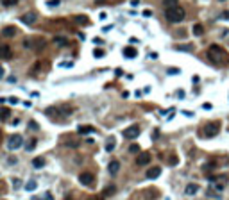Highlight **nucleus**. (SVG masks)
Returning a JSON list of instances; mask_svg holds the SVG:
<instances>
[{
    "label": "nucleus",
    "mask_w": 229,
    "mask_h": 200,
    "mask_svg": "<svg viewBox=\"0 0 229 200\" xmlns=\"http://www.w3.org/2000/svg\"><path fill=\"white\" fill-rule=\"evenodd\" d=\"M165 16H166V20L172 21V23H179V21L185 20V9L183 7H172V9H166V13H165Z\"/></svg>",
    "instance_id": "obj_2"
},
{
    "label": "nucleus",
    "mask_w": 229,
    "mask_h": 200,
    "mask_svg": "<svg viewBox=\"0 0 229 200\" xmlns=\"http://www.w3.org/2000/svg\"><path fill=\"white\" fill-rule=\"evenodd\" d=\"M32 166H34V168H43V166H45V159H43V157H34V159H32Z\"/></svg>",
    "instance_id": "obj_19"
},
{
    "label": "nucleus",
    "mask_w": 229,
    "mask_h": 200,
    "mask_svg": "<svg viewBox=\"0 0 229 200\" xmlns=\"http://www.w3.org/2000/svg\"><path fill=\"white\" fill-rule=\"evenodd\" d=\"M64 200H73V197H72V195H66V197H64Z\"/></svg>",
    "instance_id": "obj_45"
},
{
    "label": "nucleus",
    "mask_w": 229,
    "mask_h": 200,
    "mask_svg": "<svg viewBox=\"0 0 229 200\" xmlns=\"http://www.w3.org/2000/svg\"><path fill=\"white\" fill-rule=\"evenodd\" d=\"M218 130H220V123H208L206 127L202 129V134L206 138H213V136L218 134Z\"/></svg>",
    "instance_id": "obj_6"
},
{
    "label": "nucleus",
    "mask_w": 229,
    "mask_h": 200,
    "mask_svg": "<svg viewBox=\"0 0 229 200\" xmlns=\"http://www.w3.org/2000/svg\"><path fill=\"white\" fill-rule=\"evenodd\" d=\"M177 48L179 50H192L193 47H192V45H186V47H177Z\"/></svg>",
    "instance_id": "obj_39"
},
{
    "label": "nucleus",
    "mask_w": 229,
    "mask_h": 200,
    "mask_svg": "<svg viewBox=\"0 0 229 200\" xmlns=\"http://www.w3.org/2000/svg\"><path fill=\"white\" fill-rule=\"evenodd\" d=\"M29 129H32V130H38V123H36L34 120L29 121Z\"/></svg>",
    "instance_id": "obj_32"
},
{
    "label": "nucleus",
    "mask_w": 229,
    "mask_h": 200,
    "mask_svg": "<svg viewBox=\"0 0 229 200\" xmlns=\"http://www.w3.org/2000/svg\"><path fill=\"white\" fill-rule=\"evenodd\" d=\"M77 130H79V134H90V132H93V127H90V125H81Z\"/></svg>",
    "instance_id": "obj_20"
},
{
    "label": "nucleus",
    "mask_w": 229,
    "mask_h": 200,
    "mask_svg": "<svg viewBox=\"0 0 229 200\" xmlns=\"http://www.w3.org/2000/svg\"><path fill=\"white\" fill-rule=\"evenodd\" d=\"M220 18H224V20H227V18H229V13H227V11H222Z\"/></svg>",
    "instance_id": "obj_38"
},
{
    "label": "nucleus",
    "mask_w": 229,
    "mask_h": 200,
    "mask_svg": "<svg viewBox=\"0 0 229 200\" xmlns=\"http://www.w3.org/2000/svg\"><path fill=\"white\" fill-rule=\"evenodd\" d=\"M9 102H11V104H18V98H16V97H9Z\"/></svg>",
    "instance_id": "obj_40"
},
{
    "label": "nucleus",
    "mask_w": 229,
    "mask_h": 200,
    "mask_svg": "<svg viewBox=\"0 0 229 200\" xmlns=\"http://www.w3.org/2000/svg\"><path fill=\"white\" fill-rule=\"evenodd\" d=\"M43 200H54V197H52V193L47 191L45 195H43Z\"/></svg>",
    "instance_id": "obj_33"
},
{
    "label": "nucleus",
    "mask_w": 229,
    "mask_h": 200,
    "mask_svg": "<svg viewBox=\"0 0 229 200\" xmlns=\"http://www.w3.org/2000/svg\"><path fill=\"white\" fill-rule=\"evenodd\" d=\"M150 159H152V156H150L149 152H142L140 156L136 157V164H138V166H143V164H149V163H150Z\"/></svg>",
    "instance_id": "obj_9"
},
{
    "label": "nucleus",
    "mask_w": 229,
    "mask_h": 200,
    "mask_svg": "<svg viewBox=\"0 0 229 200\" xmlns=\"http://www.w3.org/2000/svg\"><path fill=\"white\" fill-rule=\"evenodd\" d=\"M20 20H21V23H25V25H32V23H34V21L38 20V14L32 13V11H29V13L21 14Z\"/></svg>",
    "instance_id": "obj_8"
},
{
    "label": "nucleus",
    "mask_w": 229,
    "mask_h": 200,
    "mask_svg": "<svg viewBox=\"0 0 229 200\" xmlns=\"http://www.w3.org/2000/svg\"><path fill=\"white\" fill-rule=\"evenodd\" d=\"M115 145H116V143H115V139H109V141H107V145H106V152H113V150H115Z\"/></svg>",
    "instance_id": "obj_27"
},
{
    "label": "nucleus",
    "mask_w": 229,
    "mask_h": 200,
    "mask_svg": "<svg viewBox=\"0 0 229 200\" xmlns=\"http://www.w3.org/2000/svg\"><path fill=\"white\" fill-rule=\"evenodd\" d=\"M32 200H40V198H36V197H32Z\"/></svg>",
    "instance_id": "obj_46"
},
{
    "label": "nucleus",
    "mask_w": 229,
    "mask_h": 200,
    "mask_svg": "<svg viewBox=\"0 0 229 200\" xmlns=\"http://www.w3.org/2000/svg\"><path fill=\"white\" fill-rule=\"evenodd\" d=\"M73 21L79 23V25H88V23H90V18H88L86 14H75V16H73Z\"/></svg>",
    "instance_id": "obj_13"
},
{
    "label": "nucleus",
    "mask_w": 229,
    "mask_h": 200,
    "mask_svg": "<svg viewBox=\"0 0 229 200\" xmlns=\"http://www.w3.org/2000/svg\"><path fill=\"white\" fill-rule=\"evenodd\" d=\"M168 73H170V75H172V73H174V75H177V73H179V68H170V70H168Z\"/></svg>",
    "instance_id": "obj_36"
},
{
    "label": "nucleus",
    "mask_w": 229,
    "mask_h": 200,
    "mask_svg": "<svg viewBox=\"0 0 229 200\" xmlns=\"http://www.w3.org/2000/svg\"><path fill=\"white\" fill-rule=\"evenodd\" d=\"M159 175H161V168H159V166H152V168H149L147 173H145L147 179H157Z\"/></svg>",
    "instance_id": "obj_11"
},
{
    "label": "nucleus",
    "mask_w": 229,
    "mask_h": 200,
    "mask_svg": "<svg viewBox=\"0 0 229 200\" xmlns=\"http://www.w3.org/2000/svg\"><path fill=\"white\" fill-rule=\"evenodd\" d=\"M36 188H38V182H36V180H29L27 184H25V189H27V191H34Z\"/></svg>",
    "instance_id": "obj_24"
},
{
    "label": "nucleus",
    "mask_w": 229,
    "mask_h": 200,
    "mask_svg": "<svg viewBox=\"0 0 229 200\" xmlns=\"http://www.w3.org/2000/svg\"><path fill=\"white\" fill-rule=\"evenodd\" d=\"M124 136H125L127 139H136V138L140 136V127H138V125H131L129 129L124 130Z\"/></svg>",
    "instance_id": "obj_7"
},
{
    "label": "nucleus",
    "mask_w": 229,
    "mask_h": 200,
    "mask_svg": "<svg viewBox=\"0 0 229 200\" xmlns=\"http://www.w3.org/2000/svg\"><path fill=\"white\" fill-rule=\"evenodd\" d=\"M16 27H13V25H7V27L2 29V36H6V38H14L16 36Z\"/></svg>",
    "instance_id": "obj_12"
},
{
    "label": "nucleus",
    "mask_w": 229,
    "mask_h": 200,
    "mask_svg": "<svg viewBox=\"0 0 229 200\" xmlns=\"http://www.w3.org/2000/svg\"><path fill=\"white\" fill-rule=\"evenodd\" d=\"M59 4H61V0H49V2H47L49 7H56V6H59Z\"/></svg>",
    "instance_id": "obj_31"
},
{
    "label": "nucleus",
    "mask_w": 229,
    "mask_h": 200,
    "mask_svg": "<svg viewBox=\"0 0 229 200\" xmlns=\"http://www.w3.org/2000/svg\"><path fill=\"white\" fill-rule=\"evenodd\" d=\"M115 73H116V77H120V75H122V68H116V71H115Z\"/></svg>",
    "instance_id": "obj_44"
},
{
    "label": "nucleus",
    "mask_w": 229,
    "mask_h": 200,
    "mask_svg": "<svg viewBox=\"0 0 229 200\" xmlns=\"http://www.w3.org/2000/svg\"><path fill=\"white\" fill-rule=\"evenodd\" d=\"M9 116H11V111L6 109V107H2V109H0V120L7 121V120H9Z\"/></svg>",
    "instance_id": "obj_18"
},
{
    "label": "nucleus",
    "mask_w": 229,
    "mask_h": 200,
    "mask_svg": "<svg viewBox=\"0 0 229 200\" xmlns=\"http://www.w3.org/2000/svg\"><path fill=\"white\" fill-rule=\"evenodd\" d=\"M13 57V50L9 48L7 45H0V59H4V61H9Z\"/></svg>",
    "instance_id": "obj_10"
},
{
    "label": "nucleus",
    "mask_w": 229,
    "mask_h": 200,
    "mask_svg": "<svg viewBox=\"0 0 229 200\" xmlns=\"http://www.w3.org/2000/svg\"><path fill=\"white\" fill-rule=\"evenodd\" d=\"M23 47L34 50V52H41V50L47 47V41H45L43 38H30V39H25V41H23Z\"/></svg>",
    "instance_id": "obj_3"
},
{
    "label": "nucleus",
    "mask_w": 229,
    "mask_h": 200,
    "mask_svg": "<svg viewBox=\"0 0 229 200\" xmlns=\"http://www.w3.org/2000/svg\"><path fill=\"white\" fill-rule=\"evenodd\" d=\"M197 191H199V184H195V182L186 184V188H185V193H186V195H195Z\"/></svg>",
    "instance_id": "obj_14"
},
{
    "label": "nucleus",
    "mask_w": 229,
    "mask_h": 200,
    "mask_svg": "<svg viewBox=\"0 0 229 200\" xmlns=\"http://www.w3.org/2000/svg\"><path fill=\"white\" fill-rule=\"evenodd\" d=\"M138 152H140V147H138L136 143H133V145L129 147V154H138Z\"/></svg>",
    "instance_id": "obj_29"
},
{
    "label": "nucleus",
    "mask_w": 229,
    "mask_h": 200,
    "mask_svg": "<svg viewBox=\"0 0 229 200\" xmlns=\"http://www.w3.org/2000/svg\"><path fill=\"white\" fill-rule=\"evenodd\" d=\"M93 43H95V45H102V43H104V41H102L100 38H95V39H93Z\"/></svg>",
    "instance_id": "obj_41"
},
{
    "label": "nucleus",
    "mask_w": 229,
    "mask_h": 200,
    "mask_svg": "<svg viewBox=\"0 0 229 200\" xmlns=\"http://www.w3.org/2000/svg\"><path fill=\"white\" fill-rule=\"evenodd\" d=\"M177 2L179 0H163V6L166 9H172V7H177Z\"/></svg>",
    "instance_id": "obj_22"
},
{
    "label": "nucleus",
    "mask_w": 229,
    "mask_h": 200,
    "mask_svg": "<svg viewBox=\"0 0 229 200\" xmlns=\"http://www.w3.org/2000/svg\"><path fill=\"white\" fill-rule=\"evenodd\" d=\"M13 184H14V188H18V186H20V180H18V179H14Z\"/></svg>",
    "instance_id": "obj_43"
},
{
    "label": "nucleus",
    "mask_w": 229,
    "mask_h": 200,
    "mask_svg": "<svg viewBox=\"0 0 229 200\" xmlns=\"http://www.w3.org/2000/svg\"><path fill=\"white\" fill-rule=\"evenodd\" d=\"M18 4V0H2V6L4 7H13Z\"/></svg>",
    "instance_id": "obj_26"
},
{
    "label": "nucleus",
    "mask_w": 229,
    "mask_h": 200,
    "mask_svg": "<svg viewBox=\"0 0 229 200\" xmlns=\"http://www.w3.org/2000/svg\"><path fill=\"white\" fill-rule=\"evenodd\" d=\"M183 114H185V116H190V118L193 116V113H192V111H183Z\"/></svg>",
    "instance_id": "obj_42"
},
{
    "label": "nucleus",
    "mask_w": 229,
    "mask_h": 200,
    "mask_svg": "<svg viewBox=\"0 0 229 200\" xmlns=\"http://www.w3.org/2000/svg\"><path fill=\"white\" fill-rule=\"evenodd\" d=\"M136 54H138V52H136V48H133V47H127V48L124 50V56L127 57V59H134Z\"/></svg>",
    "instance_id": "obj_16"
},
{
    "label": "nucleus",
    "mask_w": 229,
    "mask_h": 200,
    "mask_svg": "<svg viewBox=\"0 0 229 200\" xmlns=\"http://www.w3.org/2000/svg\"><path fill=\"white\" fill-rule=\"evenodd\" d=\"M208 56H209V59H211L215 64H224L229 57L227 52L222 48L220 45H211V47L208 48Z\"/></svg>",
    "instance_id": "obj_1"
},
{
    "label": "nucleus",
    "mask_w": 229,
    "mask_h": 200,
    "mask_svg": "<svg viewBox=\"0 0 229 200\" xmlns=\"http://www.w3.org/2000/svg\"><path fill=\"white\" fill-rule=\"evenodd\" d=\"M107 170H109V173H111V175L118 173V170H120V163H118V161H111V163H109V166H107Z\"/></svg>",
    "instance_id": "obj_15"
},
{
    "label": "nucleus",
    "mask_w": 229,
    "mask_h": 200,
    "mask_svg": "<svg viewBox=\"0 0 229 200\" xmlns=\"http://www.w3.org/2000/svg\"><path fill=\"white\" fill-rule=\"evenodd\" d=\"M36 145H38V139H34V138H32V139H29V143L25 145V148H27V152H30V150H34V148H36Z\"/></svg>",
    "instance_id": "obj_23"
},
{
    "label": "nucleus",
    "mask_w": 229,
    "mask_h": 200,
    "mask_svg": "<svg viewBox=\"0 0 229 200\" xmlns=\"http://www.w3.org/2000/svg\"><path fill=\"white\" fill-rule=\"evenodd\" d=\"M168 163H170L172 166H175V164H177V157H175V156H172L170 159H168Z\"/></svg>",
    "instance_id": "obj_34"
},
{
    "label": "nucleus",
    "mask_w": 229,
    "mask_h": 200,
    "mask_svg": "<svg viewBox=\"0 0 229 200\" xmlns=\"http://www.w3.org/2000/svg\"><path fill=\"white\" fill-rule=\"evenodd\" d=\"M21 143H23V138L20 134H13V136H9V139H7V148L16 150L21 147Z\"/></svg>",
    "instance_id": "obj_4"
},
{
    "label": "nucleus",
    "mask_w": 229,
    "mask_h": 200,
    "mask_svg": "<svg viewBox=\"0 0 229 200\" xmlns=\"http://www.w3.org/2000/svg\"><path fill=\"white\" fill-rule=\"evenodd\" d=\"M106 54H104V50H93V57H97V59H100V57H104Z\"/></svg>",
    "instance_id": "obj_30"
},
{
    "label": "nucleus",
    "mask_w": 229,
    "mask_h": 200,
    "mask_svg": "<svg viewBox=\"0 0 229 200\" xmlns=\"http://www.w3.org/2000/svg\"><path fill=\"white\" fill-rule=\"evenodd\" d=\"M79 182L82 186L93 188V186H95V177H93V173H90V171H82V173L79 175Z\"/></svg>",
    "instance_id": "obj_5"
},
{
    "label": "nucleus",
    "mask_w": 229,
    "mask_h": 200,
    "mask_svg": "<svg viewBox=\"0 0 229 200\" xmlns=\"http://www.w3.org/2000/svg\"><path fill=\"white\" fill-rule=\"evenodd\" d=\"M52 41L56 43L57 47H66V45H68V39H66V38H63V36H56Z\"/></svg>",
    "instance_id": "obj_17"
},
{
    "label": "nucleus",
    "mask_w": 229,
    "mask_h": 200,
    "mask_svg": "<svg viewBox=\"0 0 229 200\" xmlns=\"http://www.w3.org/2000/svg\"><path fill=\"white\" fill-rule=\"evenodd\" d=\"M41 66H43V63H41V61H38V63H34L32 66H30V73H32V75H36V73H40V68H41Z\"/></svg>",
    "instance_id": "obj_21"
},
{
    "label": "nucleus",
    "mask_w": 229,
    "mask_h": 200,
    "mask_svg": "<svg viewBox=\"0 0 229 200\" xmlns=\"http://www.w3.org/2000/svg\"><path fill=\"white\" fill-rule=\"evenodd\" d=\"M115 191H116V188H115V186H107L106 189H104V195H106V197H109V195H113Z\"/></svg>",
    "instance_id": "obj_28"
},
{
    "label": "nucleus",
    "mask_w": 229,
    "mask_h": 200,
    "mask_svg": "<svg viewBox=\"0 0 229 200\" xmlns=\"http://www.w3.org/2000/svg\"><path fill=\"white\" fill-rule=\"evenodd\" d=\"M143 16H147V18L152 16V11H150V9H145V11H143Z\"/></svg>",
    "instance_id": "obj_37"
},
{
    "label": "nucleus",
    "mask_w": 229,
    "mask_h": 200,
    "mask_svg": "<svg viewBox=\"0 0 229 200\" xmlns=\"http://www.w3.org/2000/svg\"><path fill=\"white\" fill-rule=\"evenodd\" d=\"M202 32H204V27H202L200 23H197V25H193V34H195V36H200Z\"/></svg>",
    "instance_id": "obj_25"
},
{
    "label": "nucleus",
    "mask_w": 229,
    "mask_h": 200,
    "mask_svg": "<svg viewBox=\"0 0 229 200\" xmlns=\"http://www.w3.org/2000/svg\"><path fill=\"white\" fill-rule=\"evenodd\" d=\"M79 141H66V147H77Z\"/></svg>",
    "instance_id": "obj_35"
}]
</instances>
